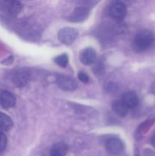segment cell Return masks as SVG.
I'll return each mask as SVG.
<instances>
[{"mask_svg": "<svg viewBox=\"0 0 155 156\" xmlns=\"http://www.w3.org/2000/svg\"><path fill=\"white\" fill-rule=\"evenodd\" d=\"M97 59V53L93 48L88 47L82 50L80 54V60L84 65L90 66L94 63Z\"/></svg>", "mask_w": 155, "mask_h": 156, "instance_id": "ba28073f", "label": "cell"}, {"mask_svg": "<svg viewBox=\"0 0 155 156\" xmlns=\"http://www.w3.org/2000/svg\"><path fill=\"white\" fill-rule=\"evenodd\" d=\"M106 150L111 155H119L123 151V144L117 138H111L106 142Z\"/></svg>", "mask_w": 155, "mask_h": 156, "instance_id": "52a82bcc", "label": "cell"}, {"mask_svg": "<svg viewBox=\"0 0 155 156\" xmlns=\"http://www.w3.org/2000/svg\"><path fill=\"white\" fill-rule=\"evenodd\" d=\"M13 126V121L4 113L0 112V129L2 130H9Z\"/></svg>", "mask_w": 155, "mask_h": 156, "instance_id": "4fadbf2b", "label": "cell"}, {"mask_svg": "<svg viewBox=\"0 0 155 156\" xmlns=\"http://www.w3.org/2000/svg\"><path fill=\"white\" fill-rule=\"evenodd\" d=\"M78 78L79 80L83 83H88L89 82V76H88L86 73L84 72H79L78 75Z\"/></svg>", "mask_w": 155, "mask_h": 156, "instance_id": "e0dca14e", "label": "cell"}, {"mask_svg": "<svg viewBox=\"0 0 155 156\" xmlns=\"http://www.w3.org/2000/svg\"><path fill=\"white\" fill-rule=\"evenodd\" d=\"M30 80V72L27 69H21L14 73L12 81L17 87H24L27 85Z\"/></svg>", "mask_w": 155, "mask_h": 156, "instance_id": "5b68a950", "label": "cell"}, {"mask_svg": "<svg viewBox=\"0 0 155 156\" xmlns=\"http://www.w3.org/2000/svg\"><path fill=\"white\" fill-rule=\"evenodd\" d=\"M89 9L86 7H78L74 9L68 17V21L71 22H81L88 18Z\"/></svg>", "mask_w": 155, "mask_h": 156, "instance_id": "8992f818", "label": "cell"}, {"mask_svg": "<svg viewBox=\"0 0 155 156\" xmlns=\"http://www.w3.org/2000/svg\"><path fill=\"white\" fill-rule=\"evenodd\" d=\"M6 146H7V137L2 132H0V152H3L5 149Z\"/></svg>", "mask_w": 155, "mask_h": 156, "instance_id": "2e32d148", "label": "cell"}, {"mask_svg": "<svg viewBox=\"0 0 155 156\" xmlns=\"http://www.w3.org/2000/svg\"><path fill=\"white\" fill-rule=\"evenodd\" d=\"M151 144L155 148V135L151 138Z\"/></svg>", "mask_w": 155, "mask_h": 156, "instance_id": "ffe728a7", "label": "cell"}, {"mask_svg": "<svg viewBox=\"0 0 155 156\" xmlns=\"http://www.w3.org/2000/svg\"><path fill=\"white\" fill-rule=\"evenodd\" d=\"M78 36V31L74 27H66L59 30L58 37L62 43L66 45H71Z\"/></svg>", "mask_w": 155, "mask_h": 156, "instance_id": "7a4b0ae2", "label": "cell"}, {"mask_svg": "<svg viewBox=\"0 0 155 156\" xmlns=\"http://www.w3.org/2000/svg\"><path fill=\"white\" fill-rule=\"evenodd\" d=\"M12 62H13V57H12V56H9V57L7 59H5V62H3L2 63L6 64V65H7V64H11Z\"/></svg>", "mask_w": 155, "mask_h": 156, "instance_id": "ac0fdd59", "label": "cell"}, {"mask_svg": "<svg viewBox=\"0 0 155 156\" xmlns=\"http://www.w3.org/2000/svg\"><path fill=\"white\" fill-rule=\"evenodd\" d=\"M22 5L20 2L11 1L7 2V9L12 15H18L22 10Z\"/></svg>", "mask_w": 155, "mask_h": 156, "instance_id": "5bb4252c", "label": "cell"}, {"mask_svg": "<svg viewBox=\"0 0 155 156\" xmlns=\"http://www.w3.org/2000/svg\"><path fill=\"white\" fill-rule=\"evenodd\" d=\"M68 147L64 143H58L53 145L50 150V156H65Z\"/></svg>", "mask_w": 155, "mask_h": 156, "instance_id": "7c38bea8", "label": "cell"}, {"mask_svg": "<svg viewBox=\"0 0 155 156\" xmlns=\"http://www.w3.org/2000/svg\"><path fill=\"white\" fill-rule=\"evenodd\" d=\"M56 82L61 89L67 91H74L77 88V83L75 80L73 78L70 77L68 76H64V75H60L56 79Z\"/></svg>", "mask_w": 155, "mask_h": 156, "instance_id": "277c9868", "label": "cell"}, {"mask_svg": "<svg viewBox=\"0 0 155 156\" xmlns=\"http://www.w3.org/2000/svg\"><path fill=\"white\" fill-rule=\"evenodd\" d=\"M112 108L114 112L121 117H126L129 112V108L122 100H115L112 102Z\"/></svg>", "mask_w": 155, "mask_h": 156, "instance_id": "8fae6325", "label": "cell"}, {"mask_svg": "<svg viewBox=\"0 0 155 156\" xmlns=\"http://www.w3.org/2000/svg\"><path fill=\"white\" fill-rule=\"evenodd\" d=\"M15 105V98L8 91H2L0 92V105L3 108L9 109Z\"/></svg>", "mask_w": 155, "mask_h": 156, "instance_id": "9c48e42d", "label": "cell"}, {"mask_svg": "<svg viewBox=\"0 0 155 156\" xmlns=\"http://www.w3.org/2000/svg\"><path fill=\"white\" fill-rule=\"evenodd\" d=\"M126 12H127V9L126 5L121 2H116L113 3L109 9V14L110 17L116 21L122 20L126 16Z\"/></svg>", "mask_w": 155, "mask_h": 156, "instance_id": "3957f363", "label": "cell"}, {"mask_svg": "<svg viewBox=\"0 0 155 156\" xmlns=\"http://www.w3.org/2000/svg\"><path fill=\"white\" fill-rule=\"evenodd\" d=\"M54 62L59 66L62 67V68H65L68 65V57L67 54H61L55 57Z\"/></svg>", "mask_w": 155, "mask_h": 156, "instance_id": "9a60e30c", "label": "cell"}, {"mask_svg": "<svg viewBox=\"0 0 155 156\" xmlns=\"http://www.w3.org/2000/svg\"><path fill=\"white\" fill-rule=\"evenodd\" d=\"M150 91H151L152 94L155 95V82L151 85V87H150Z\"/></svg>", "mask_w": 155, "mask_h": 156, "instance_id": "d6986e66", "label": "cell"}, {"mask_svg": "<svg viewBox=\"0 0 155 156\" xmlns=\"http://www.w3.org/2000/svg\"><path fill=\"white\" fill-rule=\"evenodd\" d=\"M154 41L153 35L150 30H143L135 35L133 41V48L136 52H142L148 49Z\"/></svg>", "mask_w": 155, "mask_h": 156, "instance_id": "6da1fadb", "label": "cell"}, {"mask_svg": "<svg viewBox=\"0 0 155 156\" xmlns=\"http://www.w3.org/2000/svg\"><path fill=\"white\" fill-rule=\"evenodd\" d=\"M122 101L128 108H135L138 104V98L135 92L129 91L125 93L122 97Z\"/></svg>", "mask_w": 155, "mask_h": 156, "instance_id": "30bf717a", "label": "cell"}]
</instances>
